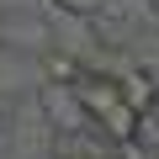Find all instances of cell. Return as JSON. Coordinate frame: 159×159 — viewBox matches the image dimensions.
I'll return each instance as SVG.
<instances>
[{
  "label": "cell",
  "instance_id": "6da1fadb",
  "mask_svg": "<svg viewBox=\"0 0 159 159\" xmlns=\"http://www.w3.org/2000/svg\"><path fill=\"white\" fill-rule=\"evenodd\" d=\"M69 90H74L80 106H85V117H90L96 127H106L111 138H133V133H138L143 117L127 106V96H122V85H117L111 74H85V69H80Z\"/></svg>",
  "mask_w": 159,
  "mask_h": 159
},
{
  "label": "cell",
  "instance_id": "7a4b0ae2",
  "mask_svg": "<svg viewBox=\"0 0 159 159\" xmlns=\"http://www.w3.org/2000/svg\"><path fill=\"white\" fill-rule=\"evenodd\" d=\"M117 85H122V96H127V106H133L138 117L154 111V85H148V74H122Z\"/></svg>",
  "mask_w": 159,
  "mask_h": 159
},
{
  "label": "cell",
  "instance_id": "3957f363",
  "mask_svg": "<svg viewBox=\"0 0 159 159\" xmlns=\"http://www.w3.org/2000/svg\"><path fill=\"white\" fill-rule=\"evenodd\" d=\"M48 74L58 80V85H74V74H80V64H74V58H64V53H53V58H48Z\"/></svg>",
  "mask_w": 159,
  "mask_h": 159
}]
</instances>
